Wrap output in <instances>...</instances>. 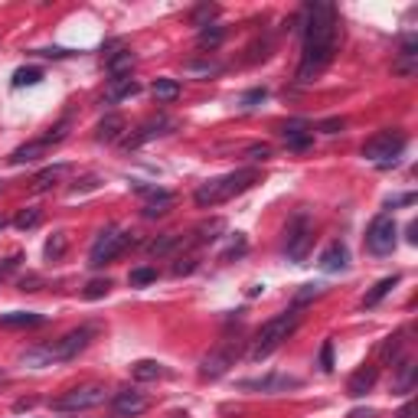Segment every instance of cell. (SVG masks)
Here are the masks:
<instances>
[{
	"label": "cell",
	"instance_id": "3",
	"mask_svg": "<svg viewBox=\"0 0 418 418\" xmlns=\"http://www.w3.org/2000/svg\"><path fill=\"white\" fill-rule=\"evenodd\" d=\"M258 183V170L255 167H245V170H232L226 177H216V180H206L203 187L193 193L197 206H219V203H229L232 197H239L245 193L248 187H255Z\"/></svg>",
	"mask_w": 418,
	"mask_h": 418
},
{
	"label": "cell",
	"instance_id": "16",
	"mask_svg": "<svg viewBox=\"0 0 418 418\" xmlns=\"http://www.w3.org/2000/svg\"><path fill=\"white\" fill-rule=\"evenodd\" d=\"M111 409L121 418H137L141 412H147V399L141 393H134V389H124V393H118L111 399Z\"/></svg>",
	"mask_w": 418,
	"mask_h": 418
},
{
	"label": "cell",
	"instance_id": "37",
	"mask_svg": "<svg viewBox=\"0 0 418 418\" xmlns=\"http://www.w3.org/2000/svg\"><path fill=\"white\" fill-rule=\"evenodd\" d=\"M69 124H72V118L66 115V118H62L56 128H50V134L43 137V144L50 147V144H59V141H66V137H69Z\"/></svg>",
	"mask_w": 418,
	"mask_h": 418
},
{
	"label": "cell",
	"instance_id": "5",
	"mask_svg": "<svg viewBox=\"0 0 418 418\" xmlns=\"http://www.w3.org/2000/svg\"><path fill=\"white\" fill-rule=\"evenodd\" d=\"M314 245V222L308 213H298L288 222V232H284V252H288L291 262H304Z\"/></svg>",
	"mask_w": 418,
	"mask_h": 418
},
{
	"label": "cell",
	"instance_id": "42",
	"mask_svg": "<svg viewBox=\"0 0 418 418\" xmlns=\"http://www.w3.org/2000/svg\"><path fill=\"white\" fill-rule=\"evenodd\" d=\"M245 248H248L245 236H242V232H236V242H232V245L226 248V252H222V262H232V258H239L242 252H245Z\"/></svg>",
	"mask_w": 418,
	"mask_h": 418
},
{
	"label": "cell",
	"instance_id": "39",
	"mask_svg": "<svg viewBox=\"0 0 418 418\" xmlns=\"http://www.w3.org/2000/svg\"><path fill=\"white\" fill-rule=\"evenodd\" d=\"M187 72H190V76H216V72H222V66H219V62H209V59L187 62Z\"/></svg>",
	"mask_w": 418,
	"mask_h": 418
},
{
	"label": "cell",
	"instance_id": "1",
	"mask_svg": "<svg viewBox=\"0 0 418 418\" xmlns=\"http://www.w3.org/2000/svg\"><path fill=\"white\" fill-rule=\"evenodd\" d=\"M337 7L333 4H308L304 7V52H301V66H298V82L308 86L314 82L327 66H330L333 52H337Z\"/></svg>",
	"mask_w": 418,
	"mask_h": 418
},
{
	"label": "cell",
	"instance_id": "10",
	"mask_svg": "<svg viewBox=\"0 0 418 418\" xmlns=\"http://www.w3.org/2000/svg\"><path fill=\"white\" fill-rule=\"evenodd\" d=\"M236 359H239V350H236L232 343H219L216 350H209L203 356L199 376H203V379H219V376H226L232 366H236Z\"/></svg>",
	"mask_w": 418,
	"mask_h": 418
},
{
	"label": "cell",
	"instance_id": "18",
	"mask_svg": "<svg viewBox=\"0 0 418 418\" xmlns=\"http://www.w3.org/2000/svg\"><path fill=\"white\" fill-rule=\"evenodd\" d=\"M415 66H418V36L409 33L402 40V50H399V59H395V72L399 76H415Z\"/></svg>",
	"mask_w": 418,
	"mask_h": 418
},
{
	"label": "cell",
	"instance_id": "13",
	"mask_svg": "<svg viewBox=\"0 0 418 418\" xmlns=\"http://www.w3.org/2000/svg\"><path fill=\"white\" fill-rule=\"evenodd\" d=\"M376 379H379V366H373V363L359 366L356 373L347 379V395H350V399H363L366 393H373Z\"/></svg>",
	"mask_w": 418,
	"mask_h": 418
},
{
	"label": "cell",
	"instance_id": "41",
	"mask_svg": "<svg viewBox=\"0 0 418 418\" xmlns=\"http://www.w3.org/2000/svg\"><path fill=\"white\" fill-rule=\"evenodd\" d=\"M402 337H405V333H395V337H389V340H385V347H383V359H393V363H395V359H399V353H402V343H405V340H402Z\"/></svg>",
	"mask_w": 418,
	"mask_h": 418
},
{
	"label": "cell",
	"instance_id": "35",
	"mask_svg": "<svg viewBox=\"0 0 418 418\" xmlns=\"http://www.w3.org/2000/svg\"><path fill=\"white\" fill-rule=\"evenodd\" d=\"M108 291H111L108 278H95V281L86 284V291H82V294H86L88 301H98V298H108Z\"/></svg>",
	"mask_w": 418,
	"mask_h": 418
},
{
	"label": "cell",
	"instance_id": "46",
	"mask_svg": "<svg viewBox=\"0 0 418 418\" xmlns=\"http://www.w3.org/2000/svg\"><path fill=\"white\" fill-rule=\"evenodd\" d=\"M320 369H324V373H333V340H327L324 350H320Z\"/></svg>",
	"mask_w": 418,
	"mask_h": 418
},
{
	"label": "cell",
	"instance_id": "11",
	"mask_svg": "<svg viewBox=\"0 0 418 418\" xmlns=\"http://www.w3.org/2000/svg\"><path fill=\"white\" fill-rule=\"evenodd\" d=\"M298 385H301L298 376L272 373V376H262V379H242L239 389H258V393H288V389H298Z\"/></svg>",
	"mask_w": 418,
	"mask_h": 418
},
{
	"label": "cell",
	"instance_id": "17",
	"mask_svg": "<svg viewBox=\"0 0 418 418\" xmlns=\"http://www.w3.org/2000/svg\"><path fill=\"white\" fill-rule=\"evenodd\" d=\"M173 128V121L170 118H151L147 124H141L137 128V134H131L128 141H124V147H141V144H147V141H154V137H161V134H167V131Z\"/></svg>",
	"mask_w": 418,
	"mask_h": 418
},
{
	"label": "cell",
	"instance_id": "8",
	"mask_svg": "<svg viewBox=\"0 0 418 418\" xmlns=\"http://www.w3.org/2000/svg\"><path fill=\"white\" fill-rule=\"evenodd\" d=\"M105 402V385L98 383H88V385H76L62 393L59 399H52V412H86V409H95Z\"/></svg>",
	"mask_w": 418,
	"mask_h": 418
},
{
	"label": "cell",
	"instance_id": "20",
	"mask_svg": "<svg viewBox=\"0 0 418 418\" xmlns=\"http://www.w3.org/2000/svg\"><path fill=\"white\" fill-rule=\"evenodd\" d=\"M415 376H418V366L415 359H399V366H395V379H393V389L395 393H412L415 389Z\"/></svg>",
	"mask_w": 418,
	"mask_h": 418
},
{
	"label": "cell",
	"instance_id": "47",
	"mask_svg": "<svg viewBox=\"0 0 418 418\" xmlns=\"http://www.w3.org/2000/svg\"><path fill=\"white\" fill-rule=\"evenodd\" d=\"M40 284H43L40 274H23V278H20V291H40Z\"/></svg>",
	"mask_w": 418,
	"mask_h": 418
},
{
	"label": "cell",
	"instance_id": "31",
	"mask_svg": "<svg viewBox=\"0 0 418 418\" xmlns=\"http://www.w3.org/2000/svg\"><path fill=\"white\" fill-rule=\"evenodd\" d=\"M40 222H43V209H36V206H26V209H20V213L13 216V226H17L20 232L36 229Z\"/></svg>",
	"mask_w": 418,
	"mask_h": 418
},
{
	"label": "cell",
	"instance_id": "33",
	"mask_svg": "<svg viewBox=\"0 0 418 418\" xmlns=\"http://www.w3.org/2000/svg\"><path fill=\"white\" fill-rule=\"evenodd\" d=\"M216 13H219V7H216V4H199V7L193 10V17H190V23L203 30V26H209V23L216 20Z\"/></svg>",
	"mask_w": 418,
	"mask_h": 418
},
{
	"label": "cell",
	"instance_id": "52",
	"mask_svg": "<svg viewBox=\"0 0 418 418\" xmlns=\"http://www.w3.org/2000/svg\"><path fill=\"white\" fill-rule=\"evenodd\" d=\"M405 232H409V242L415 245V242H418V222H409V229H405Z\"/></svg>",
	"mask_w": 418,
	"mask_h": 418
},
{
	"label": "cell",
	"instance_id": "44",
	"mask_svg": "<svg viewBox=\"0 0 418 418\" xmlns=\"http://www.w3.org/2000/svg\"><path fill=\"white\" fill-rule=\"evenodd\" d=\"M245 157L248 161H268V157H272V144H248Z\"/></svg>",
	"mask_w": 418,
	"mask_h": 418
},
{
	"label": "cell",
	"instance_id": "26",
	"mask_svg": "<svg viewBox=\"0 0 418 418\" xmlns=\"http://www.w3.org/2000/svg\"><path fill=\"white\" fill-rule=\"evenodd\" d=\"M66 173H69V163H52V167H46V170H40L33 177V190H50L52 183H59Z\"/></svg>",
	"mask_w": 418,
	"mask_h": 418
},
{
	"label": "cell",
	"instance_id": "38",
	"mask_svg": "<svg viewBox=\"0 0 418 418\" xmlns=\"http://www.w3.org/2000/svg\"><path fill=\"white\" fill-rule=\"evenodd\" d=\"M128 281L134 284V288H144V284H154V281H157V268H134V272L128 274Z\"/></svg>",
	"mask_w": 418,
	"mask_h": 418
},
{
	"label": "cell",
	"instance_id": "12",
	"mask_svg": "<svg viewBox=\"0 0 418 418\" xmlns=\"http://www.w3.org/2000/svg\"><path fill=\"white\" fill-rule=\"evenodd\" d=\"M131 66H134V52L124 50L121 43H111L108 50H105V69L111 72V79L131 76Z\"/></svg>",
	"mask_w": 418,
	"mask_h": 418
},
{
	"label": "cell",
	"instance_id": "49",
	"mask_svg": "<svg viewBox=\"0 0 418 418\" xmlns=\"http://www.w3.org/2000/svg\"><path fill=\"white\" fill-rule=\"evenodd\" d=\"M193 268H197V258H183V262L173 265V274H190Z\"/></svg>",
	"mask_w": 418,
	"mask_h": 418
},
{
	"label": "cell",
	"instance_id": "21",
	"mask_svg": "<svg viewBox=\"0 0 418 418\" xmlns=\"http://www.w3.org/2000/svg\"><path fill=\"white\" fill-rule=\"evenodd\" d=\"M121 134H124V118H121V115H105V118L98 121V128H95V137L105 141V144H115Z\"/></svg>",
	"mask_w": 418,
	"mask_h": 418
},
{
	"label": "cell",
	"instance_id": "4",
	"mask_svg": "<svg viewBox=\"0 0 418 418\" xmlns=\"http://www.w3.org/2000/svg\"><path fill=\"white\" fill-rule=\"evenodd\" d=\"M402 151H405V134L402 131H379L376 137H369L366 144H363V157L373 161L376 167H393L399 163Z\"/></svg>",
	"mask_w": 418,
	"mask_h": 418
},
{
	"label": "cell",
	"instance_id": "15",
	"mask_svg": "<svg viewBox=\"0 0 418 418\" xmlns=\"http://www.w3.org/2000/svg\"><path fill=\"white\" fill-rule=\"evenodd\" d=\"M320 272H327V274H337V272H347V265H350V248L343 245L340 239L337 242H330V245L324 248V255H320Z\"/></svg>",
	"mask_w": 418,
	"mask_h": 418
},
{
	"label": "cell",
	"instance_id": "43",
	"mask_svg": "<svg viewBox=\"0 0 418 418\" xmlns=\"http://www.w3.org/2000/svg\"><path fill=\"white\" fill-rule=\"evenodd\" d=\"M265 98H268V88H252V92H245L239 98V105H242V108H255V105L265 102Z\"/></svg>",
	"mask_w": 418,
	"mask_h": 418
},
{
	"label": "cell",
	"instance_id": "40",
	"mask_svg": "<svg viewBox=\"0 0 418 418\" xmlns=\"http://www.w3.org/2000/svg\"><path fill=\"white\" fill-rule=\"evenodd\" d=\"M324 294V284H304V288L294 294V308H301V304H308V301L320 298Z\"/></svg>",
	"mask_w": 418,
	"mask_h": 418
},
{
	"label": "cell",
	"instance_id": "28",
	"mask_svg": "<svg viewBox=\"0 0 418 418\" xmlns=\"http://www.w3.org/2000/svg\"><path fill=\"white\" fill-rule=\"evenodd\" d=\"M222 40H226V30H222V26H216V23H209V26H203V30H199L197 46H199V50H216Z\"/></svg>",
	"mask_w": 418,
	"mask_h": 418
},
{
	"label": "cell",
	"instance_id": "34",
	"mask_svg": "<svg viewBox=\"0 0 418 418\" xmlns=\"http://www.w3.org/2000/svg\"><path fill=\"white\" fill-rule=\"evenodd\" d=\"M177 245H180V236H177V232H167V236L154 239L147 248H151V255H167V252H173Z\"/></svg>",
	"mask_w": 418,
	"mask_h": 418
},
{
	"label": "cell",
	"instance_id": "54",
	"mask_svg": "<svg viewBox=\"0 0 418 418\" xmlns=\"http://www.w3.org/2000/svg\"><path fill=\"white\" fill-rule=\"evenodd\" d=\"M4 226H7V219H0V229H4Z\"/></svg>",
	"mask_w": 418,
	"mask_h": 418
},
{
	"label": "cell",
	"instance_id": "9",
	"mask_svg": "<svg viewBox=\"0 0 418 418\" xmlns=\"http://www.w3.org/2000/svg\"><path fill=\"white\" fill-rule=\"evenodd\" d=\"M92 337H95L92 327H79V330H69L66 337H59V340L46 343V350H50V359H52V363H69V359H76L79 353H82L88 343H92Z\"/></svg>",
	"mask_w": 418,
	"mask_h": 418
},
{
	"label": "cell",
	"instance_id": "56",
	"mask_svg": "<svg viewBox=\"0 0 418 418\" xmlns=\"http://www.w3.org/2000/svg\"><path fill=\"white\" fill-rule=\"evenodd\" d=\"M4 278H7V274H4V272H0V281H4Z\"/></svg>",
	"mask_w": 418,
	"mask_h": 418
},
{
	"label": "cell",
	"instance_id": "7",
	"mask_svg": "<svg viewBox=\"0 0 418 418\" xmlns=\"http://www.w3.org/2000/svg\"><path fill=\"white\" fill-rule=\"evenodd\" d=\"M395 242H399V226L389 213H379L366 229V252L373 255H393Z\"/></svg>",
	"mask_w": 418,
	"mask_h": 418
},
{
	"label": "cell",
	"instance_id": "29",
	"mask_svg": "<svg viewBox=\"0 0 418 418\" xmlns=\"http://www.w3.org/2000/svg\"><path fill=\"white\" fill-rule=\"evenodd\" d=\"M43 151H46L43 141H30V144L17 147V151L10 154V163H30V161H36V157H43Z\"/></svg>",
	"mask_w": 418,
	"mask_h": 418
},
{
	"label": "cell",
	"instance_id": "36",
	"mask_svg": "<svg viewBox=\"0 0 418 418\" xmlns=\"http://www.w3.org/2000/svg\"><path fill=\"white\" fill-rule=\"evenodd\" d=\"M226 229V222L222 219H209V222H203V226H199V242H216L219 239V232Z\"/></svg>",
	"mask_w": 418,
	"mask_h": 418
},
{
	"label": "cell",
	"instance_id": "45",
	"mask_svg": "<svg viewBox=\"0 0 418 418\" xmlns=\"http://www.w3.org/2000/svg\"><path fill=\"white\" fill-rule=\"evenodd\" d=\"M343 128H347V121L343 118H327V121L317 124V131H324V134H337V131H343Z\"/></svg>",
	"mask_w": 418,
	"mask_h": 418
},
{
	"label": "cell",
	"instance_id": "22",
	"mask_svg": "<svg viewBox=\"0 0 418 418\" xmlns=\"http://www.w3.org/2000/svg\"><path fill=\"white\" fill-rule=\"evenodd\" d=\"M46 324L43 314H33V310H13V314H0V327L7 330H17V327H40Z\"/></svg>",
	"mask_w": 418,
	"mask_h": 418
},
{
	"label": "cell",
	"instance_id": "14",
	"mask_svg": "<svg viewBox=\"0 0 418 418\" xmlns=\"http://www.w3.org/2000/svg\"><path fill=\"white\" fill-rule=\"evenodd\" d=\"M281 137L291 151H308L314 144V128H310L308 121H288L281 128Z\"/></svg>",
	"mask_w": 418,
	"mask_h": 418
},
{
	"label": "cell",
	"instance_id": "30",
	"mask_svg": "<svg viewBox=\"0 0 418 418\" xmlns=\"http://www.w3.org/2000/svg\"><path fill=\"white\" fill-rule=\"evenodd\" d=\"M43 82V69L36 66H20L13 72V88H26V86H40Z\"/></svg>",
	"mask_w": 418,
	"mask_h": 418
},
{
	"label": "cell",
	"instance_id": "27",
	"mask_svg": "<svg viewBox=\"0 0 418 418\" xmlns=\"http://www.w3.org/2000/svg\"><path fill=\"white\" fill-rule=\"evenodd\" d=\"M157 102H177L180 98V82L177 79H157L154 86H151Z\"/></svg>",
	"mask_w": 418,
	"mask_h": 418
},
{
	"label": "cell",
	"instance_id": "50",
	"mask_svg": "<svg viewBox=\"0 0 418 418\" xmlns=\"http://www.w3.org/2000/svg\"><path fill=\"white\" fill-rule=\"evenodd\" d=\"M395 418H415V399L405 402V405H402V409L395 412Z\"/></svg>",
	"mask_w": 418,
	"mask_h": 418
},
{
	"label": "cell",
	"instance_id": "32",
	"mask_svg": "<svg viewBox=\"0 0 418 418\" xmlns=\"http://www.w3.org/2000/svg\"><path fill=\"white\" fill-rule=\"evenodd\" d=\"M66 248H69V236H66V232H52L50 242H46V258L56 262V258L66 255Z\"/></svg>",
	"mask_w": 418,
	"mask_h": 418
},
{
	"label": "cell",
	"instance_id": "6",
	"mask_svg": "<svg viewBox=\"0 0 418 418\" xmlns=\"http://www.w3.org/2000/svg\"><path fill=\"white\" fill-rule=\"evenodd\" d=\"M128 245H131V232L115 229V226H111V229L98 232V239L92 242V252H88V265H92V268H102V265L115 262V258H118Z\"/></svg>",
	"mask_w": 418,
	"mask_h": 418
},
{
	"label": "cell",
	"instance_id": "55",
	"mask_svg": "<svg viewBox=\"0 0 418 418\" xmlns=\"http://www.w3.org/2000/svg\"><path fill=\"white\" fill-rule=\"evenodd\" d=\"M0 193H4V180H0Z\"/></svg>",
	"mask_w": 418,
	"mask_h": 418
},
{
	"label": "cell",
	"instance_id": "2",
	"mask_svg": "<svg viewBox=\"0 0 418 418\" xmlns=\"http://www.w3.org/2000/svg\"><path fill=\"white\" fill-rule=\"evenodd\" d=\"M298 324H301L298 308H291V310H284V314L272 317V320H265V324L255 330V337H252V347H248V359H252V363H258V359L272 356V353L278 350L284 340H288L291 333L298 330Z\"/></svg>",
	"mask_w": 418,
	"mask_h": 418
},
{
	"label": "cell",
	"instance_id": "48",
	"mask_svg": "<svg viewBox=\"0 0 418 418\" xmlns=\"http://www.w3.org/2000/svg\"><path fill=\"white\" fill-rule=\"evenodd\" d=\"M412 203H415V193H402V197L385 199V206H389V209H395V206H412Z\"/></svg>",
	"mask_w": 418,
	"mask_h": 418
},
{
	"label": "cell",
	"instance_id": "24",
	"mask_svg": "<svg viewBox=\"0 0 418 418\" xmlns=\"http://www.w3.org/2000/svg\"><path fill=\"white\" fill-rule=\"evenodd\" d=\"M131 376H134L137 383H154V379L167 376V369H163V363H157V359H137L134 366H131Z\"/></svg>",
	"mask_w": 418,
	"mask_h": 418
},
{
	"label": "cell",
	"instance_id": "51",
	"mask_svg": "<svg viewBox=\"0 0 418 418\" xmlns=\"http://www.w3.org/2000/svg\"><path fill=\"white\" fill-rule=\"evenodd\" d=\"M350 418H376V409H353Z\"/></svg>",
	"mask_w": 418,
	"mask_h": 418
},
{
	"label": "cell",
	"instance_id": "25",
	"mask_svg": "<svg viewBox=\"0 0 418 418\" xmlns=\"http://www.w3.org/2000/svg\"><path fill=\"white\" fill-rule=\"evenodd\" d=\"M395 284H399V274H385V278H379V281L373 284V291L363 298V308H376V304H379V301H383L385 294L395 288Z\"/></svg>",
	"mask_w": 418,
	"mask_h": 418
},
{
	"label": "cell",
	"instance_id": "19",
	"mask_svg": "<svg viewBox=\"0 0 418 418\" xmlns=\"http://www.w3.org/2000/svg\"><path fill=\"white\" fill-rule=\"evenodd\" d=\"M141 92V82L131 76H121V79H111L108 82V92H105V102L108 105H118L124 102V98H134V95Z\"/></svg>",
	"mask_w": 418,
	"mask_h": 418
},
{
	"label": "cell",
	"instance_id": "23",
	"mask_svg": "<svg viewBox=\"0 0 418 418\" xmlns=\"http://www.w3.org/2000/svg\"><path fill=\"white\" fill-rule=\"evenodd\" d=\"M173 203H177V199H173V193H167V190H157L154 197L144 203V219H157V216H167V213L173 209Z\"/></svg>",
	"mask_w": 418,
	"mask_h": 418
},
{
	"label": "cell",
	"instance_id": "53",
	"mask_svg": "<svg viewBox=\"0 0 418 418\" xmlns=\"http://www.w3.org/2000/svg\"><path fill=\"white\" fill-rule=\"evenodd\" d=\"M4 383H7V373H4V369H0V385H4Z\"/></svg>",
	"mask_w": 418,
	"mask_h": 418
}]
</instances>
